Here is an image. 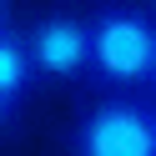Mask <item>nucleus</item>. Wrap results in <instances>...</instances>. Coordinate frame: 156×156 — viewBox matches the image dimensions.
<instances>
[{
  "label": "nucleus",
  "mask_w": 156,
  "mask_h": 156,
  "mask_svg": "<svg viewBox=\"0 0 156 156\" xmlns=\"http://www.w3.org/2000/svg\"><path fill=\"white\" fill-rule=\"evenodd\" d=\"M156 71V15L136 5H101L91 15V76L106 91L151 86Z\"/></svg>",
  "instance_id": "nucleus-1"
},
{
  "label": "nucleus",
  "mask_w": 156,
  "mask_h": 156,
  "mask_svg": "<svg viewBox=\"0 0 156 156\" xmlns=\"http://www.w3.org/2000/svg\"><path fill=\"white\" fill-rule=\"evenodd\" d=\"M71 156H156V111L131 96H101L66 131Z\"/></svg>",
  "instance_id": "nucleus-2"
},
{
  "label": "nucleus",
  "mask_w": 156,
  "mask_h": 156,
  "mask_svg": "<svg viewBox=\"0 0 156 156\" xmlns=\"http://www.w3.org/2000/svg\"><path fill=\"white\" fill-rule=\"evenodd\" d=\"M30 45V66L41 81H76V76H91V20L81 15H41V20L25 30Z\"/></svg>",
  "instance_id": "nucleus-3"
},
{
  "label": "nucleus",
  "mask_w": 156,
  "mask_h": 156,
  "mask_svg": "<svg viewBox=\"0 0 156 156\" xmlns=\"http://www.w3.org/2000/svg\"><path fill=\"white\" fill-rule=\"evenodd\" d=\"M35 81H41V76H35V66H30V45H25V35L10 30V25L0 20V96L20 106L25 96L35 91Z\"/></svg>",
  "instance_id": "nucleus-4"
},
{
  "label": "nucleus",
  "mask_w": 156,
  "mask_h": 156,
  "mask_svg": "<svg viewBox=\"0 0 156 156\" xmlns=\"http://www.w3.org/2000/svg\"><path fill=\"white\" fill-rule=\"evenodd\" d=\"M15 111H20V106H15V101H5V96H0V141L10 136V126H15Z\"/></svg>",
  "instance_id": "nucleus-5"
},
{
  "label": "nucleus",
  "mask_w": 156,
  "mask_h": 156,
  "mask_svg": "<svg viewBox=\"0 0 156 156\" xmlns=\"http://www.w3.org/2000/svg\"><path fill=\"white\" fill-rule=\"evenodd\" d=\"M0 20H5V0H0Z\"/></svg>",
  "instance_id": "nucleus-6"
},
{
  "label": "nucleus",
  "mask_w": 156,
  "mask_h": 156,
  "mask_svg": "<svg viewBox=\"0 0 156 156\" xmlns=\"http://www.w3.org/2000/svg\"><path fill=\"white\" fill-rule=\"evenodd\" d=\"M151 86H156V71H151Z\"/></svg>",
  "instance_id": "nucleus-7"
}]
</instances>
